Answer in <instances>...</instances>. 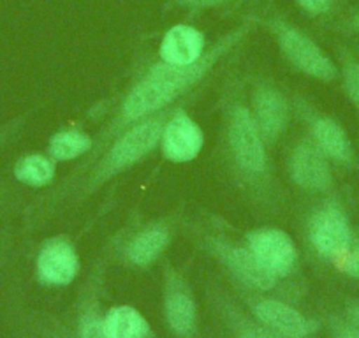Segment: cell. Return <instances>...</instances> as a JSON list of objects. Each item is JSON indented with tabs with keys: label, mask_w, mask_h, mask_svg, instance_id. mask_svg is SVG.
<instances>
[{
	"label": "cell",
	"mask_w": 359,
	"mask_h": 338,
	"mask_svg": "<svg viewBox=\"0 0 359 338\" xmlns=\"http://www.w3.org/2000/svg\"><path fill=\"white\" fill-rule=\"evenodd\" d=\"M255 23H257L255 16L243 20L240 25L220 36L196 64L180 67V65H169L158 60L144 69L143 74L130 85L127 94L123 95L122 102L116 109V115L106 123L101 134L94 137V147H92L88 157L76 168L71 177L83 173L127 127L134 126L155 113L172 108L176 101L185 97L192 88L198 87L220 60L233 53L247 39L248 34L254 32Z\"/></svg>",
	"instance_id": "cell-1"
},
{
	"label": "cell",
	"mask_w": 359,
	"mask_h": 338,
	"mask_svg": "<svg viewBox=\"0 0 359 338\" xmlns=\"http://www.w3.org/2000/svg\"><path fill=\"white\" fill-rule=\"evenodd\" d=\"M224 154L241 187L261 201L271 205L277 199L273 171L269 164L266 141L252 116L243 83L233 79L222 95L220 122Z\"/></svg>",
	"instance_id": "cell-2"
},
{
	"label": "cell",
	"mask_w": 359,
	"mask_h": 338,
	"mask_svg": "<svg viewBox=\"0 0 359 338\" xmlns=\"http://www.w3.org/2000/svg\"><path fill=\"white\" fill-rule=\"evenodd\" d=\"M176 108L155 113L120 133L101 155L83 173L65 178L60 189L48 196V206H65L85 201L97 192L102 185L109 184L147 158L161 141L162 129Z\"/></svg>",
	"instance_id": "cell-3"
},
{
	"label": "cell",
	"mask_w": 359,
	"mask_h": 338,
	"mask_svg": "<svg viewBox=\"0 0 359 338\" xmlns=\"http://www.w3.org/2000/svg\"><path fill=\"white\" fill-rule=\"evenodd\" d=\"M266 25H268L269 32L275 36L280 53L292 67L310 78L320 79V81H331L337 78L338 69L334 62L299 27L280 16H271Z\"/></svg>",
	"instance_id": "cell-4"
},
{
	"label": "cell",
	"mask_w": 359,
	"mask_h": 338,
	"mask_svg": "<svg viewBox=\"0 0 359 338\" xmlns=\"http://www.w3.org/2000/svg\"><path fill=\"white\" fill-rule=\"evenodd\" d=\"M248 104L268 147L284 137L291 122L292 108L289 99L275 83L257 79L248 95Z\"/></svg>",
	"instance_id": "cell-5"
},
{
	"label": "cell",
	"mask_w": 359,
	"mask_h": 338,
	"mask_svg": "<svg viewBox=\"0 0 359 338\" xmlns=\"http://www.w3.org/2000/svg\"><path fill=\"white\" fill-rule=\"evenodd\" d=\"M201 240L205 243L206 250L213 257H217L245 285L259 289V291H268V289L275 288L277 277H273L259 263L257 257L252 254L248 247L233 243V241L227 240L226 236H220V234H205Z\"/></svg>",
	"instance_id": "cell-6"
},
{
	"label": "cell",
	"mask_w": 359,
	"mask_h": 338,
	"mask_svg": "<svg viewBox=\"0 0 359 338\" xmlns=\"http://www.w3.org/2000/svg\"><path fill=\"white\" fill-rule=\"evenodd\" d=\"M309 240L317 254L340 261L352 243L351 226L341 208L333 203H326L313 210L309 219Z\"/></svg>",
	"instance_id": "cell-7"
},
{
	"label": "cell",
	"mask_w": 359,
	"mask_h": 338,
	"mask_svg": "<svg viewBox=\"0 0 359 338\" xmlns=\"http://www.w3.org/2000/svg\"><path fill=\"white\" fill-rule=\"evenodd\" d=\"M247 247L259 263L273 275L287 277L298 264V248L285 231L261 227L247 234Z\"/></svg>",
	"instance_id": "cell-8"
},
{
	"label": "cell",
	"mask_w": 359,
	"mask_h": 338,
	"mask_svg": "<svg viewBox=\"0 0 359 338\" xmlns=\"http://www.w3.org/2000/svg\"><path fill=\"white\" fill-rule=\"evenodd\" d=\"M294 111L309 126L310 140L323 150L327 158L340 162V164H351L354 158L352 143L344 127L337 120L316 111L303 97H298L294 101Z\"/></svg>",
	"instance_id": "cell-9"
},
{
	"label": "cell",
	"mask_w": 359,
	"mask_h": 338,
	"mask_svg": "<svg viewBox=\"0 0 359 338\" xmlns=\"http://www.w3.org/2000/svg\"><path fill=\"white\" fill-rule=\"evenodd\" d=\"M292 182L306 192H326L333 184L327 157L310 137L298 140L289 154Z\"/></svg>",
	"instance_id": "cell-10"
},
{
	"label": "cell",
	"mask_w": 359,
	"mask_h": 338,
	"mask_svg": "<svg viewBox=\"0 0 359 338\" xmlns=\"http://www.w3.org/2000/svg\"><path fill=\"white\" fill-rule=\"evenodd\" d=\"M161 150L171 162H191L201 151L205 144L201 127L182 108H176L165 122L161 134Z\"/></svg>",
	"instance_id": "cell-11"
},
{
	"label": "cell",
	"mask_w": 359,
	"mask_h": 338,
	"mask_svg": "<svg viewBox=\"0 0 359 338\" xmlns=\"http://www.w3.org/2000/svg\"><path fill=\"white\" fill-rule=\"evenodd\" d=\"M79 257L67 238H50L37 256V275L44 284L67 285L76 278Z\"/></svg>",
	"instance_id": "cell-12"
},
{
	"label": "cell",
	"mask_w": 359,
	"mask_h": 338,
	"mask_svg": "<svg viewBox=\"0 0 359 338\" xmlns=\"http://www.w3.org/2000/svg\"><path fill=\"white\" fill-rule=\"evenodd\" d=\"M205 34L192 25H175L164 34L158 46V57L169 65H192L205 55Z\"/></svg>",
	"instance_id": "cell-13"
},
{
	"label": "cell",
	"mask_w": 359,
	"mask_h": 338,
	"mask_svg": "<svg viewBox=\"0 0 359 338\" xmlns=\"http://www.w3.org/2000/svg\"><path fill=\"white\" fill-rule=\"evenodd\" d=\"M164 309L169 327L178 337H191L194 333L196 324H198V309H196L194 298L180 275L172 271L168 275Z\"/></svg>",
	"instance_id": "cell-14"
},
{
	"label": "cell",
	"mask_w": 359,
	"mask_h": 338,
	"mask_svg": "<svg viewBox=\"0 0 359 338\" xmlns=\"http://www.w3.org/2000/svg\"><path fill=\"white\" fill-rule=\"evenodd\" d=\"M254 313L262 324L289 338H303L317 330L313 320L306 319L303 313L291 305L277 299H261L254 305Z\"/></svg>",
	"instance_id": "cell-15"
},
{
	"label": "cell",
	"mask_w": 359,
	"mask_h": 338,
	"mask_svg": "<svg viewBox=\"0 0 359 338\" xmlns=\"http://www.w3.org/2000/svg\"><path fill=\"white\" fill-rule=\"evenodd\" d=\"M169 241H171V227L168 224H147L127 240L123 254L133 266L147 268L162 256Z\"/></svg>",
	"instance_id": "cell-16"
},
{
	"label": "cell",
	"mask_w": 359,
	"mask_h": 338,
	"mask_svg": "<svg viewBox=\"0 0 359 338\" xmlns=\"http://www.w3.org/2000/svg\"><path fill=\"white\" fill-rule=\"evenodd\" d=\"M109 338H147L150 326L136 309L127 305L115 306L102 319Z\"/></svg>",
	"instance_id": "cell-17"
},
{
	"label": "cell",
	"mask_w": 359,
	"mask_h": 338,
	"mask_svg": "<svg viewBox=\"0 0 359 338\" xmlns=\"http://www.w3.org/2000/svg\"><path fill=\"white\" fill-rule=\"evenodd\" d=\"M92 147H94V137H90L88 134L78 129H65L51 137L48 154L53 161H74L90 154Z\"/></svg>",
	"instance_id": "cell-18"
},
{
	"label": "cell",
	"mask_w": 359,
	"mask_h": 338,
	"mask_svg": "<svg viewBox=\"0 0 359 338\" xmlns=\"http://www.w3.org/2000/svg\"><path fill=\"white\" fill-rule=\"evenodd\" d=\"M15 177L30 187H44L55 178L53 158L41 154L25 155L16 162Z\"/></svg>",
	"instance_id": "cell-19"
},
{
	"label": "cell",
	"mask_w": 359,
	"mask_h": 338,
	"mask_svg": "<svg viewBox=\"0 0 359 338\" xmlns=\"http://www.w3.org/2000/svg\"><path fill=\"white\" fill-rule=\"evenodd\" d=\"M344 83L348 97L355 106H359V62L348 60L344 65Z\"/></svg>",
	"instance_id": "cell-20"
},
{
	"label": "cell",
	"mask_w": 359,
	"mask_h": 338,
	"mask_svg": "<svg viewBox=\"0 0 359 338\" xmlns=\"http://www.w3.org/2000/svg\"><path fill=\"white\" fill-rule=\"evenodd\" d=\"M81 338H109L104 330L101 317L95 313H86L81 320Z\"/></svg>",
	"instance_id": "cell-21"
},
{
	"label": "cell",
	"mask_w": 359,
	"mask_h": 338,
	"mask_svg": "<svg viewBox=\"0 0 359 338\" xmlns=\"http://www.w3.org/2000/svg\"><path fill=\"white\" fill-rule=\"evenodd\" d=\"M296 4L313 16L326 15L331 9V0H296Z\"/></svg>",
	"instance_id": "cell-22"
},
{
	"label": "cell",
	"mask_w": 359,
	"mask_h": 338,
	"mask_svg": "<svg viewBox=\"0 0 359 338\" xmlns=\"http://www.w3.org/2000/svg\"><path fill=\"white\" fill-rule=\"evenodd\" d=\"M340 264L351 277L359 278V247L355 250L348 248L347 254L340 259Z\"/></svg>",
	"instance_id": "cell-23"
},
{
	"label": "cell",
	"mask_w": 359,
	"mask_h": 338,
	"mask_svg": "<svg viewBox=\"0 0 359 338\" xmlns=\"http://www.w3.org/2000/svg\"><path fill=\"white\" fill-rule=\"evenodd\" d=\"M231 0H176V4L180 8L187 9H208V8H219V6L227 4Z\"/></svg>",
	"instance_id": "cell-24"
},
{
	"label": "cell",
	"mask_w": 359,
	"mask_h": 338,
	"mask_svg": "<svg viewBox=\"0 0 359 338\" xmlns=\"http://www.w3.org/2000/svg\"><path fill=\"white\" fill-rule=\"evenodd\" d=\"M238 338H275V337L271 333H268L266 330H262V327H247V330L241 331Z\"/></svg>",
	"instance_id": "cell-25"
},
{
	"label": "cell",
	"mask_w": 359,
	"mask_h": 338,
	"mask_svg": "<svg viewBox=\"0 0 359 338\" xmlns=\"http://www.w3.org/2000/svg\"><path fill=\"white\" fill-rule=\"evenodd\" d=\"M348 317H351V323L359 330V305H354L348 309Z\"/></svg>",
	"instance_id": "cell-26"
},
{
	"label": "cell",
	"mask_w": 359,
	"mask_h": 338,
	"mask_svg": "<svg viewBox=\"0 0 359 338\" xmlns=\"http://www.w3.org/2000/svg\"><path fill=\"white\" fill-rule=\"evenodd\" d=\"M338 338H359V330L358 327H345V330H341V333L338 334Z\"/></svg>",
	"instance_id": "cell-27"
},
{
	"label": "cell",
	"mask_w": 359,
	"mask_h": 338,
	"mask_svg": "<svg viewBox=\"0 0 359 338\" xmlns=\"http://www.w3.org/2000/svg\"><path fill=\"white\" fill-rule=\"evenodd\" d=\"M351 27H352V29L358 30V32H359V13L354 16V18L351 20Z\"/></svg>",
	"instance_id": "cell-28"
}]
</instances>
